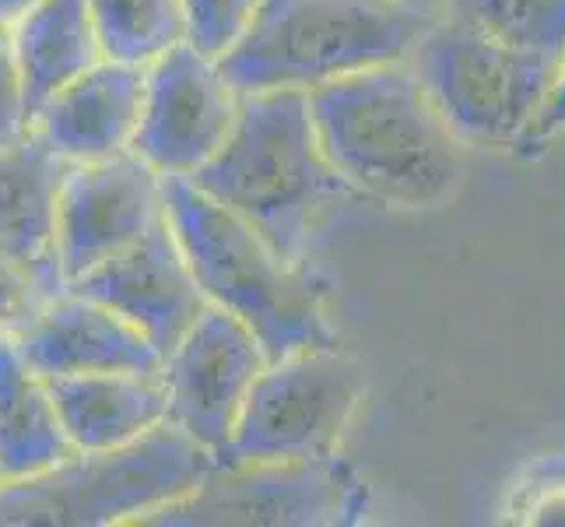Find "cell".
Instances as JSON below:
<instances>
[{
    "instance_id": "1",
    "label": "cell",
    "mask_w": 565,
    "mask_h": 527,
    "mask_svg": "<svg viewBox=\"0 0 565 527\" xmlns=\"http://www.w3.org/2000/svg\"><path fill=\"white\" fill-rule=\"evenodd\" d=\"M317 141L344 187L397 208H428L460 180L457 134L407 61L344 74L309 92Z\"/></svg>"
},
{
    "instance_id": "2",
    "label": "cell",
    "mask_w": 565,
    "mask_h": 527,
    "mask_svg": "<svg viewBox=\"0 0 565 527\" xmlns=\"http://www.w3.org/2000/svg\"><path fill=\"white\" fill-rule=\"evenodd\" d=\"M186 180L296 264H302L317 214L344 190L320 151L302 88L243 95L225 145Z\"/></svg>"
},
{
    "instance_id": "3",
    "label": "cell",
    "mask_w": 565,
    "mask_h": 527,
    "mask_svg": "<svg viewBox=\"0 0 565 527\" xmlns=\"http://www.w3.org/2000/svg\"><path fill=\"white\" fill-rule=\"evenodd\" d=\"M166 219L207 303L246 324L267 359L338 345L323 285L186 176H166Z\"/></svg>"
},
{
    "instance_id": "4",
    "label": "cell",
    "mask_w": 565,
    "mask_h": 527,
    "mask_svg": "<svg viewBox=\"0 0 565 527\" xmlns=\"http://www.w3.org/2000/svg\"><path fill=\"white\" fill-rule=\"evenodd\" d=\"M436 18L401 0H260L218 67L239 95L313 92L334 77L404 61Z\"/></svg>"
},
{
    "instance_id": "5",
    "label": "cell",
    "mask_w": 565,
    "mask_h": 527,
    "mask_svg": "<svg viewBox=\"0 0 565 527\" xmlns=\"http://www.w3.org/2000/svg\"><path fill=\"white\" fill-rule=\"evenodd\" d=\"M218 467L198 440L177 425L109 451H74L46 472L0 482V527H95L148 520L183 499Z\"/></svg>"
},
{
    "instance_id": "6",
    "label": "cell",
    "mask_w": 565,
    "mask_h": 527,
    "mask_svg": "<svg viewBox=\"0 0 565 527\" xmlns=\"http://www.w3.org/2000/svg\"><path fill=\"white\" fill-rule=\"evenodd\" d=\"M404 61L443 124L478 145H505L527 130L562 71L558 61L505 46L443 14Z\"/></svg>"
},
{
    "instance_id": "7",
    "label": "cell",
    "mask_w": 565,
    "mask_h": 527,
    "mask_svg": "<svg viewBox=\"0 0 565 527\" xmlns=\"http://www.w3.org/2000/svg\"><path fill=\"white\" fill-rule=\"evenodd\" d=\"M362 394V366L341 356L338 345L267 359L249 387L222 461L246 464L334 454Z\"/></svg>"
},
{
    "instance_id": "8",
    "label": "cell",
    "mask_w": 565,
    "mask_h": 527,
    "mask_svg": "<svg viewBox=\"0 0 565 527\" xmlns=\"http://www.w3.org/2000/svg\"><path fill=\"white\" fill-rule=\"evenodd\" d=\"M365 510L359 475L334 454L302 461H246L218 467L148 524L162 527H323Z\"/></svg>"
},
{
    "instance_id": "9",
    "label": "cell",
    "mask_w": 565,
    "mask_h": 527,
    "mask_svg": "<svg viewBox=\"0 0 565 527\" xmlns=\"http://www.w3.org/2000/svg\"><path fill=\"white\" fill-rule=\"evenodd\" d=\"M166 219V176L138 151L67 162L56 193V267L64 285L116 257Z\"/></svg>"
},
{
    "instance_id": "10",
    "label": "cell",
    "mask_w": 565,
    "mask_h": 527,
    "mask_svg": "<svg viewBox=\"0 0 565 527\" xmlns=\"http://www.w3.org/2000/svg\"><path fill=\"white\" fill-rule=\"evenodd\" d=\"M264 366L267 351L253 330L225 309L207 306L162 362L166 422L222 461Z\"/></svg>"
},
{
    "instance_id": "11",
    "label": "cell",
    "mask_w": 565,
    "mask_h": 527,
    "mask_svg": "<svg viewBox=\"0 0 565 527\" xmlns=\"http://www.w3.org/2000/svg\"><path fill=\"white\" fill-rule=\"evenodd\" d=\"M239 99L218 61L190 43L172 46L145 71V103L130 151L162 176H193L236 127Z\"/></svg>"
},
{
    "instance_id": "12",
    "label": "cell",
    "mask_w": 565,
    "mask_h": 527,
    "mask_svg": "<svg viewBox=\"0 0 565 527\" xmlns=\"http://www.w3.org/2000/svg\"><path fill=\"white\" fill-rule=\"evenodd\" d=\"M67 288L130 320L162 351V359L211 306L198 278H193L177 236H172L169 219H162L116 257L85 271Z\"/></svg>"
},
{
    "instance_id": "13",
    "label": "cell",
    "mask_w": 565,
    "mask_h": 527,
    "mask_svg": "<svg viewBox=\"0 0 565 527\" xmlns=\"http://www.w3.org/2000/svg\"><path fill=\"white\" fill-rule=\"evenodd\" d=\"M39 377L71 373H159L162 351L138 327L74 288L56 292L11 335Z\"/></svg>"
},
{
    "instance_id": "14",
    "label": "cell",
    "mask_w": 565,
    "mask_h": 527,
    "mask_svg": "<svg viewBox=\"0 0 565 527\" xmlns=\"http://www.w3.org/2000/svg\"><path fill=\"white\" fill-rule=\"evenodd\" d=\"M145 71L103 56L39 109L32 130L64 162H95L130 151L145 103Z\"/></svg>"
},
{
    "instance_id": "15",
    "label": "cell",
    "mask_w": 565,
    "mask_h": 527,
    "mask_svg": "<svg viewBox=\"0 0 565 527\" xmlns=\"http://www.w3.org/2000/svg\"><path fill=\"white\" fill-rule=\"evenodd\" d=\"M67 162L32 130L0 148V257L22 264L50 296L64 292L56 267V193Z\"/></svg>"
},
{
    "instance_id": "16",
    "label": "cell",
    "mask_w": 565,
    "mask_h": 527,
    "mask_svg": "<svg viewBox=\"0 0 565 527\" xmlns=\"http://www.w3.org/2000/svg\"><path fill=\"white\" fill-rule=\"evenodd\" d=\"M50 398L74 451H109L166 422V380L159 373H71L46 377Z\"/></svg>"
},
{
    "instance_id": "17",
    "label": "cell",
    "mask_w": 565,
    "mask_h": 527,
    "mask_svg": "<svg viewBox=\"0 0 565 527\" xmlns=\"http://www.w3.org/2000/svg\"><path fill=\"white\" fill-rule=\"evenodd\" d=\"M11 43L32 124L56 92L103 61L88 0H39L11 25Z\"/></svg>"
},
{
    "instance_id": "18",
    "label": "cell",
    "mask_w": 565,
    "mask_h": 527,
    "mask_svg": "<svg viewBox=\"0 0 565 527\" xmlns=\"http://www.w3.org/2000/svg\"><path fill=\"white\" fill-rule=\"evenodd\" d=\"M74 454L46 377H39L11 335H0V475L4 482L46 472Z\"/></svg>"
},
{
    "instance_id": "19",
    "label": "cell",
    "mask_w": 565,
    "mask_h": 527,
    "mask_svg": "<svg viewBox=\"0 0 565 527\" xmlns=\"http://www.w3.org/2000/svg\"><path fill=\"white\" fill-rule=\"evenodd\" d=\"M106 61L148 67L186 43L180 0H88Z\"/></svg>"
},
{
    "instance_id": "20",
    "label": "cell",
    "mask_w": 565,
    "mask_h": 527,
    "mask_svg": "<svg viewBox=\"0 0 565 527\" xmlns=\"http://www.w3.org/2000/svg\"><path fill=\"white\" fill-rule=\"evenodd\" d=\"M443 18L471 25L505 46L565 61V0H443Z\"/></svg>"
},
{
    "instance_id": "21",
    "label": "cell",
    "mask_w": 565,
    "mask_h": 527,
    "mask_svg": "<svg viewBox=\"0 0 565 527\" xmlns=\"http://www.w3.org/2000/svg\"><path fill=\"white\" fill-rule=\"evenodd\" d=\"M257 4L260 0H180L186 43L211 61H222L239 43Z\"/></svg>"
},
{
    "instance_id": "22",
    "label": "cell",
    "mask_w": 565,
    "mask_h": 527,
    "mask_svg": "<svg viewBox=\"0 0 565 527\" xmlns=\"http://www.w3.org/2000/svg\"><path fill=\"white\" fill-rule=\"evenodd\" d=\"M32 134V116L25 103V82L18 67L11 29H0V148L25 141Z\"/></svg>"
},
{
    "instance_id": "23",
    "label": "cell",
    "mask_w": 565,
    "mask_h": 527,
    "mask_svg": "<svg viewBox=\"0 0 565 527\" xmlns=\"http://www.w3.org/2000/svg\"><path fill=\"white\" fill-rule=\"evenodd\" d=\"M46 299L53 296L22 264L0 257V335H18Z\"/></svg>"
},
{
    "instance_id": "24",
    "label": "cell",
    "mask_w": 565,
    "mask_h": 527,
    "mask_svg": "<svg viewBox=\"0 0 565 527\" xmlns=\"http://www.w3.org/2000/svg\"><path fill=\"white\" fill-rule=\"evenodd\" d=\"M565 130V61H562V71L555 77V85L548 92V99L541 103L537 116L527 124V145H541L555 138V134Z\"/></svg>"
},
{
    "instance_id": "25",
    "label": "cell",
    "mask_w": 565,
    "mask_h": 527,
    "mask_svg": "<svg viewBox=\"0 0 565 527\" xmlns=\"http://www.w3.org/2000/svg\"><path fill=\"white\" fill-rule=\"evenodd\" d=\"M35 4H39V0H0V29H11L18 18H22Z\"/></svg>"
},
{
    "instance_id": "26",
    "label": "cell",
    "mask_w": 565,
    "mask_h": 527,
    "mask_svg": "<svg viewBox=\"0 0 565 527\" xmlns=\"http://www.w3.org/2000/svg\"><path fill=\"white\" fill-rule=\"evenodd\" d=\"M534 520H541V524H558V520H565V499L558 496L555 503H541Z\"/></svg>"
},
{
    "instance_id": "27",
    "label": "cell",
    "mask_w": 565,
    "mask_h": 527,
    "mask_svg": "<svg viewBox=\"0 0 565 527\" xmlns=\"http://www.w3.org/2000/svg\"><path fill=\"white\" fill-rule=\"evenodd\" d=\"M407 8H418V11H428V14H439L443 11V0H401Z\"/></svg>"
},
{
    "instance_id": "28",
    "label": "cell",
    "mask_w": 565,
    "mask_h": 527,
    "mask_svg": "<svg viewBox=\"0 0 565 527\" xmlns=\"http://www.w3.org/2000/svg\"><path fill=\"white\" fill-rule=\"evenodd\" d=\"M0 482H4V475H0Z\"/></svg>"
}]
</instances>
